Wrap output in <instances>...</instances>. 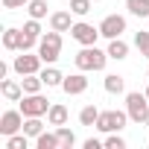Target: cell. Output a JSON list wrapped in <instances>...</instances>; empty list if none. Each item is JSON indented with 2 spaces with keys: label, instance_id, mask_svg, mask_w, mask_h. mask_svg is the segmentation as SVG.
<instances>
[{
  "label": "cell",
  "instance_id": "obj_1",
  "mask_svg": "<svg viewBox=\"0 0 149 149\" xmlns=\"http://www.w3.org/2000/svg\"><path fill=\"white\" fill-rule=\"evenodd\" d=\"M73 61H76V67L79 70H102L105 67V61H108V50H100L97 44H91V47H82L76 56H73Z\"/></svg>",
  "mask_w": 149,
  "mask_h": 149
},
{
  "label": "cell",
  "instance_id": "obj_2",
  "mask_svg": "<svg viewBox=\"0 0 149 149\" xmlns=\"http://www.w3.org/2000/svg\"><path fill=\"white\" fill-rule=\"evenodd\" d=\"M38 56L44 58V64L58 61V56H61V32L50 29L47 35H41V41H38Z\"/></svg>",
  "mask_w": 149,
  "mask_h": 149
},
{
  "label": "cell",
  "instance_id": "obj_3",
  "mask_svg": "<svg viewBox=\"0 0 149 149\" xmlns=\"http://www.w3.org/2000/svg\"><path fill=\"white\" fill-rule=\"evenodd\" d=\"M126 111H129V120L132 123H143L146 120V111H149V97L140 94V91L126 94Z\"/></svg>",
  "mask_w": 149,
  "mask_h": 149
},
{
  "label": "cell",
  "instance_id": "obj_4",
  "mask_svg": "<svg viewBox=\"0 0 149 149\" xmlns=\"http://www.w3.org/2000/svg\"><path fill=\"white\" fill-rule=\"evenodd\" d=\"M50 100L47 97H41V94H24L21 97V111H24V117H44L47 111H50Z\"/></svg>",
  "mask_w": 149,
  "mask_h": 149
},
{
  "label": "cell",
  "instance_id": "obj_5",
  "mask_svg": "<svg viewBox=\"0 0 149 149\" xmlns=\"http://www.w3.org/2000/svg\"><path fill=\"white\" fill-rule=\"evenodd\" d=\"M126 120H129V111H117V108H111V111H100V120H97V126L94 129H100V132H120V129H126Z\"/></svg>",
  "mask_w": 149,
  "mask_h": 149
},
{
  "label": "cell",
  "instance_id": "obj_6",
  "mask_svg": "<svg viewBox=\"0 0 149 149\" xmlns=\"http://www.w3.org/2000/svg\"><path fill=\"white\" fill-rule=\"evenodd\" d=\"M41 64H44V58H41V56H32L29 50H26V53H21V56H15V61H12V67H15V73H18V76L41 73Z\"/></svg>",
  "mask_w": 149,
  "mask_h": 149
},
{
  "label": "cell",
  "instance_id": "obj_7",
  "mask_svg": "<svg viewBox=\"0 0 149 149\" xmlns=\"http://www.w3.org/2000/svg\"><path fill=\"white\" fill-rule=\"evenodd\" d=\"M70 38H73V41H79L82 47H91V44H97V38H100V26L79 21V24H73V29H70Z\"/></svg>",
  "mask_w": 149,
  "mask_h": 149
},
{
  "label": "cell",
  "instance_id": "obj_8",
  "mask_svg": "<svg viewBox=\"0 0 149 149\" xmlns=\"http://www.w3.org/2000/svg\"><path fill=\"white\" fill-rule=\"evenodd\" d=\"M123 32H126V18L123 15H105L102 18V24H100V35L102 38L111 41V38H120Z\"/></svg>",
  "mask_w": 149,
  "mask_h": 149
},
{
  "label": "cell",
  "instance_id": "obj_9",
  "mask_svg": "<svg viewBox=\"0 0 149 149\" xmlns=\"http://www.w3.org/2000/svg\"><path fill=\"white\" fill-rule=\"evenodd\" d=\"M24 111H3V117H0V134L9 137V134H18L24 132Z\"/></svg>",
  "mask_w": 149,
  "mask_h": 149
},
{
  "label": "cell",
  "instance_id": "obj_10",
  "mask_svg": "<svg viewBox=\"0 0 149 149\" xmlns=\"http://www.w3.org/2000/svg\"><path fill=\"white\" fill-rule=\"evenodd\" d=\"M61 91H64V94H70V97H76V94H85V91H88V76H85V70L64 76V82H61Z\"/></svg>",
  "mask_w": 149,
  "mask_h": 149
},
{
  "label": "cell",
  "instance_id": "obj_11",
  "mask_svg": "<svg viewBox=\"0 0 149 149\" xmlns=\"http://www.w3.org/2000/svg\"><path fill=\"white\" fill-rule=\"evenodd\" d=\"M73 12H50V29H56V32H70L73 29V18H70Z\"/></svg>",
  "mask_w": 149,
  "mask_h": 149
},
{
  "label": "cell",
  "instance_id": "obj_12",
  "mask_svg": "<svg viewBox=\"0 0 149 149\" xmlns=\"http://www.w3.org/2000/svg\"><path fill=\"white\" fill-rule=\"evenodd\" d=\"M0 94H3L9 102H21V97H24V85L15 82V79H0Z\"/></svg>",
  "mask_w": 149,
  "mask_h": 149
},
{
  "label": "cell",
  "instance_id": "obj_13",
  "mask_svg": "<svg viewBox=\"0 0 149 149\" xmlns=\"http://www.w3.org/2000/svg\"><path fill=\"white\" fill-rule=\"evenodd\" d=\"M67 117H70V111H67V105H61V102H53L50 111H47V123H50V126H64Z\"/></svg>",
  "mask_w": 149,
  "mask_h": 149
},
{
  "label": "cell",
  "instance_id": "obj_14",
  "mask_svg": "<svg viewBox=\"0 0 149 149\" xmlns=\"http://www.w3.org/2000/svg\"><path fill=\"white\" fill-rule=\"evenodd\" d=\"M38 76L44 79V85H47V88H61V82H64L61 70H58V67H53V64H47V67L38 73Z\"/></svg>",
  "mask_w": 149,
  "mask_h": 149
},
{
  "label": "cell",
  "instance_id": "obj_15",
  "mask_svg": "<svg viewBox=\"0 0 149 149\" xmlns=\"http://www.w3.org/2000/svg\"><path fill=\"white\" fill-rule=\"evenodd\" d=\"M21 44H24V29L9 26V29L3 32V47H6V50H18V53H21Z\"/></svg>",
  "mask_w": 149,
  "mask_h": 149
},
{
  "label": "cell",
  "instance_id": "obj_16",
  "mask_svg": "<svg viewBox=\"0 0 149 149\" xmlns=\"http://www.w3.org/2000/svg\"><path fill=\"white\" fill-rule=\"evenodd\" d=\"M126 56H129V44L123 41V35H120V38H111V41H108V58L123 61Z\"/></svg>",
  "mask_w": 149,
  "mask_h": 149
},
{
  "label": "cell",
  "instance_id": "obj_17",
  "mask_svg": "<svg viewBox=\"0 0 149 149\" xmlns=\"http://www.w3.org/2000/svg\"><path fill=\"white\" fill-rule=\"evenodd\" d=\"M35 149H61L58 134H56V132H41V134L35 137Z\"/></svg>",
  "mask_w": 149,
  "mask_h": 149
},
{
  "label": "cell",
  "instance_id": "obj_18",
  "mask_svg": "<svg viewBox=\"0 0 149 149\" xmlns=\"http://www.w3.org/2000/svg\"><path fill=\"white\" fill-rule=\"evenodd\" d=\"M102 85H105V91H108V94H123V91H126V79L120 76V73H108Z\"/></svg>",
  "mask_w": 149,
  "mask_h": 149
},
{
  "label": "cell",
  "instance_id": "obj_19",
  "mask_svg": "<svg viewBox=\"0 0 149 149\" xmlns=\"http://www.w3.org/2000/svg\"><path fill=\"white\" fill-rule=\"evenodd\" d=\"M21 85H24V94H41L44 79L38 76V73H29V76H24V79H21Z\"/></svg>",
  "mask_w": 149,
  "mask_h": 149
},
{
  "label": "cell",
  "instance_id": "obj_20",
  "mask_svg": "<svg viewBox=\"0 0 149 149\" xmlns=\"http://www.w3.org/2000/svg\"><path fill=\"white\" fill-rule=\"evenodd\" d=\"M126 9L134 18H149V0H126Z\"/></svg>",
  "mask_w": 149,
  "mask_h": 149
},
{
  "label": "cell",
  "instance_id": "obj_21",
  "mask_svg": "<svg viewBox=\"0 0 149 149\" xmlns=\"http://www.w3.org/2000/svg\"><path fill=\"white\" fill-rule=\"evenodd\" d=\"M97 120H100V108H97V105H85V108L79 111V123H82V126H91V129H94Z\"/></svg>",
  "mask_w": 149,
  "mask_h": 149
},
{
  "label": "cell",
  "instance_id": "obj_22",
  "mask_svg": "<svg viewBox=\"0 0 149 149\" xmlns=\"http://www.w3.org/2000/svg\"><path fill=\"white\" fill-rule=\"evenodd\" d=\"M47 0H29V3H26V12H29V18H47Z\"/></svg>",
  "mask_w": 149,
  "mask_h": 149
},
{
  "label": "cell",
  "instance_id": "obj_23",
  "mask_svg": "<svg viewBox=\"0 0 149 149\" xmlns=\"http://www.w3.org/2000/svg\"><path fill=\"white\" fill-rule=\"evenodd\" d=\"M56 134H58V143H61V149H70L73 143H76V134H73L67 126H56Z\"/></svg>",
  "mask_w": 149,
  "mask_h": 149
},
{
  "label": "cell",
  "instance_id": "obj_24",
  "mask_svg": "<svg viewBox=\"0 0 149 149\" xmlns=\"http://www.w3.org/2000/svg\"><path fill=\"white\" fill-rule=\"evenodd\" d=\"M24 132H26L29 137H38V134L44 132V123H41V117H26V120H24Z\"/></svg>",
  "mask_w": 149,
  "mask_h": 149
},
{
  "label": "cell",
  "instance_id": "obj_25",
  "mask_svg": "<svg viewBox=\"0 0 149 149\" xmlns=\"http://www.w3.org/2000/svg\"><path fill=\"white\" fill-rule=\"evenodd\" d=\"M91 6H94V0H70V12L79 15V18H85L91 12Z\"/></svg>",
  "mask_w": 149,
  "mask_h": 149
},
{
  "label": "cell",
  "instance_id": "obj_26",
  "mask_svg": "<svg viewBox=\"0 0 149 149\" xmlns=\"http://www.w3.org/2000/svg\"><path fill=\"white\" fill-rule=\"evenodd\" d=\"M26 137H29L26 132H24V134H9V137H6V149H26V146H29Z\"/></svg>",
  "mask_w": 149,
  "mask_h": 149
},
{
  "label": "cell",
  "instance_id": "obj_27",
  "mask_svg": "<svg viewBox=\"0 0 149 149\" xmlns=\"http://www.w3.org/2000/svg\"><path fill=\"white\" fill-rule=\"evenodd\" d=\"M134 47L140 50L143 58H149V32H134Z\"/></svg>",
  "mask_w": 149,
  "mask_h": 149
},
{
  "label": "cell",
  "instance_id": "obj_28",
  "mask_svg": "<svg viewBox=\"0 0 149 149\" xmlns=\"http://www.w3.org/2000/svg\"><path fill=\"white\" fill-rule=\"evenodd\" d=\"M24 32H26L29 38H35V41H41V24H38V18H29V21L24 24Z\"/></svg>",
  "mask_w": 149,
  "mask_h": 149
},
{
  "label": "cell",
  "instance_id": "obj_29",
  "mask_svg": "<svg viewBox=\"0 0 149 149\" xmlns=\"http://www.w3.org/2000/svg\"><path fill=\"white\" fill-rule=\"evenodd\" d=\"M102 143H105L108 149H126V140L120 137V132H108V137H105Z\"/></svg>",
  "mask_w": 149,
  "mask_h": 149
},
{
  "label": "cell",
  "instance_id": "obj_30",
  "mask_svg": "<svg viewBox=\"0 0 149 149\" xmlns=\"http://www.w3.org/2000/svg\"><path fill=\"white\" fill-rule=\"evenodd\" d=\"M0 3H3L6 9H21V6H26L29 0H0Z\"/></svg>",
  "mask_w": 149,
  "mask_h": 149
},
{
  "label": "cell",
  "instance_id": "obj_31",
  "mask_svg": "<svg viewBox=\"0 0 149 149\" xmlns=\"http://www.w3.org/2000/svg\"><path fill=\"white\" fill-rule=\"evenodd\" d=\"M100 146H105V143L97 140V137H88V140H85V149H100Z\"/></svg>",
  "mask_w": 149,
  "mask_h": 149
},
{
  "label": "cell",
  "instance_id": "obj_32",
  "mask_svg": "<svg viewBox=\"0 0 149 149\" xmlns=\"http://www.w3.org/2000/svg\"><path fill=\"white\" fill-rule=\"evenodd\" d=\"M143 123H146V126H149V111H146V120H143Z\"/></svg>",
  "mask_w": 149,
  "mask_h": 149
},
{
  "label": "cell",
  "instance_id": "obj_33",
  "mask_svg": "<svg viewBox=\"0 0 149 149\" xmlns=\"http://www.w3.org/2000/svg\"><path fill=\"white\" fill-rule=\"evenodd\" d=\"M143 94H146V97H149V85H146V91H143Z\"/></svg>",
  "mask_w": 149,
  "mask_h": 149
},
{
  "label": "cell",
  "instance_id": "obj_34",
  "mask_svg": "<svg viewBox=\"0 0 149 149\" xmlns=\"http://www.w3.org/2000/svg\"><path fill=\"white\" fill-rule=\"evenodd\" d=\"M146 79H149V70H146Z\"/></svg>",
  "mask_w": 149,
  "mask_h": 149
},
{
  "label": "cell",
  "instance_id": "obj_35",
  "mask_svg": "<svg viewBox=\"0 0 149 149\" xmlns=\"http://www.w3.org/2000/svg\"><path fill=\"white\" fill-rule=\"evenodd\" d=\"M94 3H100V0H94Z\"/></svg>",
  "mask_w": 149,
  "mask_h": 149
}]
</instances>
